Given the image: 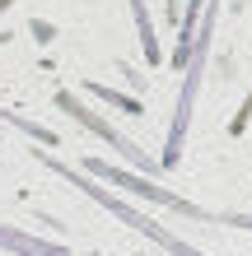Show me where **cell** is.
Returning <instances> with one entry per match:
<instances>
[{"label": "cell", "mask_w": 252, "mask_h": 256, "mask_svg": "<svg viewBox=\"0 0 252 256\" xmlns=\"http://www.w3.org/2000/svg\"><path fill=\"white\" fill-rule=\"evenodd\" d=\"M38 163H47L52 172H61L66 182H70V186H80V191H84V196H89V200H94V205H103V210H108V214H117V219L126 224V228H136L140 238H150V242H154V247H164L168 256H205V252H196L191 242H182V238H177V233H168L164 224H154L150 214H145V210H136V205H126L122 196H112L108 186L98 182V177H89L84 168H70V163H61V158H52V154H38Z\"/></svg>", "instance_id": "1"}, {"label": "cell", "mask_w": 252, "mask_h": 256, "mask_svg": "<svg viewBox=\"0 0 252 256\" xmlns=\"http://www.w3.org/2000/svg\"><path fill=\"white\" fill-rule=\"evenodd\" d=\"M215 24H219V0L205 5V19H201V33H196V47H191V61L182 70V88H177V108H173V122H168V140H164V168H177L182 158V144H187V126H191V112H196V94H201V74H205V56H210V42H215Z\"/></svg>", "instance_id": "2"}, {"label": "cell", "mask_w": 252, "mask_h": 256, "mask_svg": "<svg viewBox=\"0 0 252 256\" xmlns=\"http://www.w3.org/2000/svg\"><path fill=\"white\" fill-rule=\"evenodd\" d=\"M80 168L89 177H98V182H112V186H122L131 196H140V200H150V205H164V210H177V214H187V219H201V224H215V214H205L201 205H191L182 200L177 191L168 186H159L154 177H145V172H126V168H112V163H103V158H84Z\"/></svg>", "instance_id": "3"}, {"label": "cell", "mask_w": 252, "mask_h": 256, "mask_svg": "<svg viewBox=\"0 0 252 256\" xmlns=\"http://www.w3.org/2000/svg\"><path fill=\"white\" fill-rule=\"evenodd\" d=\"M52 102H56V108H61L66 116H75V122H80V126H84L89 135H98L103 144H112V149H117V158H126L131 168H140L145 177H154L159 168H164V163H154V158L145 154V149H140L136 140H126V135L117 130L112 122H103V112H94V108H89V102H80V94H70V88H61V94H56Z\"/></svg>", "instance_id": "4"}, {"label": "cell", "mask_w": 252, "mask_h": 256, "mask_svg": "<svg viewBox=\"0 0 252 256\" xmlns=\"http://www.w3.org/2000/svg\"><path fill=\"white\" fill-rule=\"evenodd\" d=\"M0 252H14V256H75L61 242H47V238H33V233H19L10 224H0Z\"/></svg>", "instance_id": "5"}, {"label": "cell", "mask_w": 252, "mask_h": 256, "mask_svg": "<svg viewBox=\"0 0 252 256\" xmlns=\"http://www.w3.org/2000/svg\"><path fill=\"white\" fill-rule=\"evenodd\" d=\"M131 19H136V33H140V52H145V61L159 66V61H164V52H159V38H154L150 5H145V0H131Z\"/></svg>", "instance_id": "6"}, {"label": "cell", "mask_w": 252, "mask_h": 256, "mask_svg": "<svg viewBox=\"0 0 252 256\" xmlns=\"http://www.w3.org/2000/svg\"><path fill=\"white\" fill-rule=\"evenodd\" d=\"M84 94H89V98H98L103 108H117V112H126V116H145V102H140V98H131V94H117V88H103V84H94V80L84 84Z\"/></svg>", "instance_id": "7"}, {"label": "cell", "mask_w": 252, "mask_h": 256, "mask_svg": "<svg viewBox=\"0 0 252 256\" xmlns=\"http://www.w3.org/2000/svg\"><path fill=\"white\" fill-rule=\"evenodd\" d=\"M5 122H10V126H19L24 135H33V140H38V144H47V149H52V144H61V140H56V130H47V126H38V122H24L19 112H5Z\"/></svg>", "instance_id": "8"}, {"label": "cell", "mask_w": 252, "mask_h": 256, "mask_svg": "<svg viewBox=\"0 0 252 256\" xmlns=\"http://www.w3.org/2000/svg\"><path fill=\"white\" fill-rule=\"evenodd\" d=\"M247 122H252V88H247V98H243L238 116H233V135H243V130H247Z\"/></svg>", "instance_id": "9"}, {"label": "cell", "mask_w": 252, "mask_h": 256, "mask_svg": "<svg viewBox=\"0 0 252 256\" xmlns=\"http://www.w3.org/2000/svg\"><path fill=\"white\" fill-rule=\"evenodd\" d=\"M215 224H224V228H243V233H252V214H215Z\"/></svg>", "instance_id": "10"}, {"label": "cell", "mask_w": 252, "mask_h": 256, "mask_svg": "<svg viewBox=\"0 0 252 256\" xmlns=\"http://www.w3.org/2000/svg\"><path fill=\"white\" fill-rule=\"evenodd\" d=\"M10 5H14V0H0V14H5V10H10Z\"/></svg>", "instance_id": "11"}]
</instances>
